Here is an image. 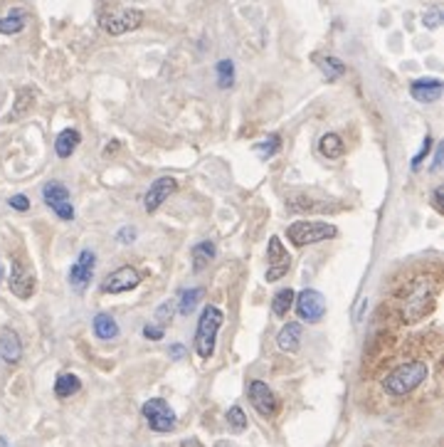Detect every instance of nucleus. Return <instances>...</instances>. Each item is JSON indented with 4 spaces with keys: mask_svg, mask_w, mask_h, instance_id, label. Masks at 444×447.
Wrapping results in <instances>:
<instances>
[{
    "mask_svg": "<svg viewBox=\"0 0 444 447\" xmlns=\"http://www.w3.org/2000/svg\"><path fill=\"white\" fill-rule=\"evenodd\" d=\"M439 297V277L420 275L397 295V317L403 324H417L432 312Z\"/></svg>",
    "mask_w": 444,
    "mask_h": 447,
    "instance_id": "obj_1",
    "label": "nucleus"
},
{
    "mask_svg": "<svg viewBox=\"0 0 444 447\" xmlns=\"http://www.w3.org/2000/svg\"><path fill=\"white\" fill-rule=\"evenodd\" d=\"M427 373H430V368H427L425 361L414 359V361H408V364H400L383 378V390L388 395H392V398L410 395L427 381Z\"/></svg>",
    "mask_w": 444,
    "mask_h": 447,
    "instance_id": "obj_2",
    "label": "nucleus"
},
{
    "mask_svg": "<svg viewBox=\"0 0 444 447\" xmlns=\"http://www.w3.org/2000/svg\"><path fill=\"white\" fill-rule=\"evenodd\" d=\"M222 324H225V314L220 312L218 306L207 304L202 309L200 321H198V331H195V351L202 361L213 359L215 344H218V331Z\"/></svg>",
    "mask_w": 444,
    "mask_h": 447,
    "instance_id": "obj_3",
    "label": "nucleus"
},
{
    "mask_svg": "<svg viewBox=\"0 0 444 447\" xmlns=\"http://www.w3.org/2000/svg\"><path fill=\"white\" fill-rule=\"evenodd\" d=\"M338 235L336 225L321 223V220H296L286 228V237L296 248H306V245H316V242L333 240Z\"/></svg>",
    "mask_w": 444,
    "mask_h": 447,
    "instance_id": "obj_4",
    "label": "nucleus"
},
{
    "mask_svg": "<svg viewBox=\"0 0 444 447\" xmlns=\"http://www.w3.org/2000/svg\"><path fill=\"white\" fill-rule=\"evenodd\" d=\"M141 23H143V12L136 10V8H116V10L104 12L99 18L101 30L109 32V35H124V32L141 28Z\"/></svg>",
    "mask_w": 444,
    "mask_h": 447,
    "instance_id": "obj_5",
    "label": "nucleus"
},
{
    "mask_svg": "<svg viewBox=\"0 0 444 447\" xmlns=\"http://www.w3.org/2000/svg\"><path fill=\"white\" fill-rule=\"evenodd\" d=\"M141 413L143 418H146L148 428L154 430V433H171V430H176V410L163 398H148L143 403Z\"/></svg>",
    "mask_w": 444,
    "mask_h": 447,
    "instance_id": "obj_6",
    "label": "nucleus"
},
{
    "mask_svg": "<svg viewBox=\"0 0 444 447\" xmlns=\"http://www.w3.org/2000/svg\"><path fill=\"white\" fill-rule=\"evenodd\" d=\"M42 200H45V206H47L59 220H65V223H72V220H74V206H72L70 190H67L65 183H59V181L45 183Z\"/></svg>",
    "mask_w": 444,
    "mask_h": 447,
    "instance_id": "obj_7",
    "label": "nucleus"
},
{
    "mask_svg": "<svg viewBox=\"0 0 444 447\" xmlns=\"http://www.w3.org/2000/svg\"><path fill=\"white\" fill-rule=\"evenodd\" d=\"M294 309L299 319L306 324H316L324 319L326 314V297L319 289H304L294 297Z\"/></svg>",
    "mask_w": 444,
    "mask_h": 447,
    "instance_id": "obj_8",
    "label": "nucleus"
},
{
    "mask_svg": "<svg viewBox=\"0 0 444 447\" xmlns=\"http://www.w3.org/2000/svg\"><path fill=\"white\" fill-rule=\"evenodd\" d=\"M291 267V255L286 252V248L282 245L277 235L269 237V245H266V282H277L289 272Z\"/></svg>",
    "mask_w": 444,
    "mask_h": 447,
    "instance_id": "obj_9",
    "label": "nucleus"
},
{
    "mask_svg": "<svg viewBox=\"0 0 444 447\" xmlns=\"http://www.w3.org/2000/svg\"><path fill=\"white\" fill-rule=\"evenodd\" d=\"M138 282H141V275H138L136 267L124 265V267H118V270H114L112 275L101 282L99 289L104 295H124V292H131L134 287H138Z\"/></svg>",
    "mask_w": 444,
    "mask_h": 447,
    "instance_id": "obj_10",
    "label": "nucleus"
},
{
    "mask_svg": "<svg viewBox=\"0 0 444 447\" xmlns=\"http://www.w3.org/2000/svg\"><path fill=\"white\" fill-rule=\"evenodd\" d=\"M247 398L252 403L257 413H260L262 418H272L274 413H277L279 403H277V395L272 393V388L266 386L264 381H252L247 386Z\"/></svg>",
    "mask_w": 444,
    "mask_h": 447,
    "instance_id": "obj_11",
    "label": "nucleus"
},
{
    "mask_svg": "<svg viewBox=\"0 0 444 447\" xmlns=\"http://www.w3.org/2000/svg\"><path fill=\"white\" fill-rule=\"evenodd\" d=\"M178 190V181L171 176H160L148 186L146 195H143V210L156 212L163 203L168 200V195H173Z\"/></svg>",
    "mask_w": 444,
    "mask_h": 447,
    "instance_id": "obj_12",
    "label": "nucleus"
},
{
    "mask_svg": "<svg viewBox=\"0 0 444 447\" xmlns=\"http://www.w3.org/2000/svg\"><path fill=\"white\" fill-rule=\"evenodd\" d=\"M94 267H96V255L92 250H82L77 262L70 270V284L74 292H84L87 284L94 279Z\"/></svg>",
    "mask_w": 444,
    "mask_h": 447,
    "instance_id": "obj_13",
    "label": "nucleus"
},
{
    "mask_svg": "<svg viewBox=\"0 0 444 447\" xmlns=\"http://www.w3.org/2000/svg\"><path fill=\"white\" fill-rule=\"evenodd\" d=\"M35 287H37V279L32 275V270L25 262L15 259L10 270V292L15 297H20V299H30V297L35 295Z\"/></svg>",
    "mask_w": 444,
    "mask_h": 447,
    "instance_id": "obj_14",
    "label": "nucleus"
},
{
    "mask_svg": "<svg viewBox=\"0 0 444 447\" xmlns=\"http://www.w3.org/2000/svg\"><path fill=\"white\" fill-rule=\"evenodd\" d=\"M0 359L10 366L20 364V359H23V341H20L18 331L10 329V326L0 331Z\"/></svg>",
    "mask_w": 444,
    "mask_h": 447,
    "instance_id": "obj_15",
    "label": "nucleus"
},
{
    "mask_svg": "<svg viewBox=\"0 0 444 447\" xmlns=\"http://www.w3.org/2000/svg\"><path fill=\"white\" fill-rule=\"evenodd\" d=\"M410 95L420 104H432L442 97V82L439 79H414L410 84Z\"/></svg>",
    "mask_w": 444,
    "mask_h": 447,
    "instance_id": "obj_16",
    "label": "nucleus"
},
{
    "mask_svg": "<svg viewBox=\"0 0 444 447\" xmlns=\"http://www.w3.org/2000/svg\"><path fill=\"white\" fill-rule=\"evenodd\" d=\"M302 334H304L302 321H286L282 326V331L277 334V346L286 353H296L299 346H302Z\"/></svg>",
    "mask_w": 444,
    "mask_h": 447,
    "instance_id": "obj_17",
    "label": "nucleus"
},
{
    "mask_svg": "<svg viewBox=\"0 0 444 447\" xmlns=\"http://www.w3.org/2000/svg\"><path fill=\"white\" fill-rule=\"evenodd\" d=\"M79 143H82V134L77 129L59 131V136L54 139V153H57L59 159H70L72 153L77 151Z\"/></svg>",
    "mask_w": 444,
    "mask_h": 447,
    "instance_id": "obj_18",
    "label": "nucleus"
},
{
    "mask_svg": "<svg viewBox=\"0 0 444 447\" xmlns=\"http://www.w3.org/2000/svg\"><path fill=\"white\" fill-rule=\"evenodd\" d=\"M92 329H94V336H96V339H101V341H112V339H116V336H118L116 319H114L112 314H107V312L96 314L94 321H92Z\"/></svg>",
    "mask_w": 444,
    "mask_h": 447,
    "instance_id": "obj_19",
    "label": "nucleus"
},
{
    "mask_svg": "<svg viewBox=\"0 0 444 447\" xmlns=\"http://www.w3.org/2000/svg\"><path fill=\"white\" fill-rule=\"evenodd\" d=\"M79 390H82V381H79V376H74V373H62V376H57V381H54V395L62 400L77 395Z\"/></svg>",
    "mask_w": 444,
    "mask_h": 447,
    "instance_id": "obj_20",
    "label": "nucleus"
},
{
    "mask_svg": "<svg viewBox=\"0 0 444 447\" xmlns=\"http://www.w3.org/2000/svg\"><path fill=\"white\" fill-rule=\"evenodd\" d=\"M218 250H215V242L202 240L193 248V272H202L207 267V262H213Z\"/></svg>",
    "mask_w": 444,
    "mask_h": 447,
    "instance_id": "obj_21",
    "label": "nucleus"
},
{
    "mask_svg": "<svg viewBox=\"0 0 444 447\" xmlns=\"http://www.w3.org/2000/svg\"><path fill=\"white\" fill-rule=\"evenodd\" d=\"M316 65H319L321 72H324L326 82H336V79H341V77L346 74V65L338 57H331V54L316 57Z\"/></svg>",
    "mask_w": 444,
    "mask_h": 447,
    "instance_id": "obj_22",
    "label": "nucleus"
},
{
    "mask_svg": "<svg viewBox=\"0 0 444 447\" xmlns=\"http://www.w3.org/2000/svg\"><path fill=\"white\" fill-rule=\"evenodd\" d=\"M319 151L324 153L326 159H341L346 153V143L338 134H324L319 141Z\"/></svg>",
    "mask_w": 444,
    "mask_h": 447,
    "instance_id": "obj_23",
    "label": "nucleus"
},
{
    "mask_svg": "<svg viewBox=\"0 0 444 447\" xmlns=\"http://www.w3.org/2000/svg\"><path fill=\"white\" fill-rule=\"evenodd\" d=\"M202 295H205V289L202 287H195V289H185L183 295H180V301L176 304V312L183 314V317H188V314L195 312V306L200 304Z\"/></svg>",
    "mask_w": 444,
    "mask_h": 447,
    "instance_id": "obj_24",
    "label": "nucleus"
},
{
    "mask_svg": "<svg viewBox=\"0 0 444 447\" xmlns=\"http://www.w3.org/2000/svg\"><path fill=\"white\" fill-rule=\"evenodd\" d=\"M294 297H296V292L291 287L279 289L277 295H274V299H272V314H274V317L284 319L286 312L294 306Z\"/></svg>",
    "mask_w": 444,
    "mask_h": 447,
    "instance_id": "obj_25",
    "label": "nucleus"
},
{
    "mask_svg": "<svg viewBox=\"0 0 444 447\" xmlns=\"http://www.w3.org/2000/svg\"><path fill=\"white\" fill-rule=\"evenodd\" d=\"M25 30V12L12 10L6 18H0V35H18Z\"/></svg>",
    "mask_w": 444,
    "mask_h": 447,
    "instance_id": "obj_26",
    "label": "nucleus"
},
{
    "mask_svg": "<svg viewBox=\"0 0 444 447\" xmlns=\"http://www.w3.org/2000/svg\"><path fill=\"white\" fill-rule=\"evenodd\" d=\"M279 148H282V136L279 134H272L266 136L264 141H257L255 143V153L260 156V159H272L274 153H279Z\"/></svg>",
    "mask_w": 444,
    "mask_h": 447,
    "instance_id": "obj_27",
    "label": "nucleus"
},
{
    "mask_svg": "<svg viewBox=\"0 0 444 447\" xmlns=\"http://www.w3.org/2000/svg\"><path fill=\"white\" fill-rule=\"evenodd\" d=\"M32 99H35V92H32V89H28V87L20 89V92H18V101H15V109H12V114H8V121L23 117V114L30 109V104H32Z\"/></svg>",
    "mask_w": 444,
    "mask_h": 447,
    "instance_id": "obj_28",
    "label": "nucleus"
},
{
    "mask_svg": "<svg viewBox=\"0 0 444 447\" xmlns=\"http://www.w3.org/2000/svg\"><path fill=\"white\" fill-rule=\"evenodd\" d=\"M227 428L232 433H244L247 430V415H244V410L240 406H232L227 410Z\"/></svg>",
    "mask_w": 444,
    "mask_h": 447,
    "instance_id": "obj_29",
    "label": "nucleus"
},
{
    "mask_svg": "<svg viewBox=\"0 0 444 447\" xmlns=\"http://www.w3.org/2000/svg\"><path fill=\"white\" fill-rule=\"evenodd\" d=\"M218 84L222 89L235 84V65H232L230 59H220L218 62Z\"/></svg>",
    "mask_w": 444,
    "mask_h": 447,
    "instance_id": "obj_30",
    "label": "nucleus"
},
{
    "mask_svg": "<svg viewBox=\"0 0 444 447\" xmlns=\"http://www.w3.org/2000/svg\"><path fill=\"white\" fill-rule=\"evenodd\" d=\"M173 317H176V301L173 299L163 301V304L156 309V321H158V326H168V324L173 321Z\"/></svg>",
    "mask_w": 444,
    "mask_h": 447,
    "instance_id": "obj_31",
    "label": "nucleus"
},
{
    "mask_svg": "<svg viewBox=\"0 0 444 447\" xmlns=\"http://www.w3.org/2000/svg\"><path fill=\"white\" fill-rule=\"evenodd\" d=\"M422 25H425L427 30H437L439 25H442V8H430V10L422 15Z\"/></svg>",
    "mask_w": 444,
    "mask_h": 447,
    "instance_id": "obj_32",
    "label": "nucleus"
},
{
    "mask_svg": "<svg viewBox=\"0 0 444 447\" xmlns=\"http://www.w3.org/2000/svg\"><path fill=\"white\" fill-rule=\"evenodd\" d=\"M430 151H432V136L427 134L425 136V143H422V148L417 151V156L412 159V171H420V166H422V161L430 156Z\"/></svg>",
    "mask_w": 444,
    "mask_h": 447,
    "instance_id": "obj_33",
    "label": "nucleus"
},
{
    "mask_svg": "<svg viewBox=\"0 0 444 447\" xmlns=\"http://www.w3.org/2000/svg\"><path fill=\"white\" fill-rule=\"evenodd\" d=\"M10 208H12V210H18V212L30 210V198H28V195H23V193L12 195V198H10Z\"/></svg>",
    "mask_w": 444,
    "mask_h": 447,
    "instance_id": "obj_34",
    "label": "nucleus"
},
{
    "mask_svg": "<svg viewBox=\"0 0 444 447\" xmlns=\"http://www.w3.org/2000/svg\"><path fill=\"white\" fill-rule=\"evenodd\" d=\"M143 336H146V339H151V341H160V339H163V326L146 324V326H143Z\"/></svg>",
    "mask_w": 444,
    "mask_h": 447,
    "instance_id": "obj_35",
    "label": "nucleus"
},
{
    "mask_svg": "<svg viewBox=\"0 0 444 447\" xmlns=\"http://www.w3.org/2000/svg\"><path fill=\"white\" fill-rule=\"evenodd\" d=\"M116 240L121 242V245H131V242L136 240V230H134V228H121L116 232Z\"/></svg>",
    "mask_w": 444,
    "mask_h": 447,
    "instance_id": "obj_36",
    "label": "nucleus"
},
{
    "mask_svg": "<svg viewBox=\"0 0 444 447\" xmlns=\"http://www.w3.org/2000/svg\"><path fill=\"white\" fill-rule=\"evenodd\" d=\"M185 346L183 344H171V346H168V356H171L173 361H180V359H185Z\"/></svg>",
    "mask_w": 444,
    "mask_h": 447,
    "instance_id": "obj_37",
    "label": "nucleus"
},
{
    "mask_svg": "<svg viewBox=\"0 0 444 447\" xmlns=\"http://www.w3.org/2000/svg\"><path fill=\"white\" fill-rule=\"evenodd\" d=\"M442 195H444V188H442V186H437V188H434V193H432V206H434V210H437V212H442Z\"/></svg>",
    "mask_w": 444,
    "mask_h": 447,
    "instance_id": "obj_38",
    "label": "nucleus"
},
{
    "mask_svg": "<svg viewBox=\"0 0 444 447\" xmlns=\"http://www.w3.org/2000/svg\"><path fill=\"white\" fill-rule=\"evenodd\" d=\"M442 161H444V143H439L437 153H434V161H432V171H439V168H442Z\"/></svg>",
    "mask_w": 444,
    "mask_h": 447,
    "instance_id": "obj_39",
    "label": "nucleus"
},
{
    "mask_svg": "<svg viewBox=\"0 0 444 447\" xmlns=\"http://www.w3.org/2000/svg\"><path fill=\"white\" fill-rule=\"evenodd\" d=\"M118 148V141H112V143H107V148H104V156H109V153H114Z\"/></svg>",
    "mask_w": 444,
    "mask_h": 447,
    "instance_id": "obj_40",
    "label": "nucleus"
},
{
    "mask_svg": "<svg viewBox=\"0 0 444 447\" xmlns=\"http://www.w3.org/2000/svg\"><path fill=\"white\" fill-rule=\"evenodd\" d=\"M215 447H232V445H230V442H218Z\"/></svg>",
    "mask_w": 444,
    "mask_h": 447,
    "instance_id": "obj_41",
    "label": "nucleus"
},
{
    "mask_svg": "<svg viewBox=\"0 0 444 447\" xmlns=\"http://www.w3.org/2000/svg\"><path fill=\"white\" fill-rule=\"evenodd\" d=\"M3 277H6V270H3V265H0V282H3Z\"/></svg>",
    "mask_w": 444,
    "mask_h": 447,
    "instance_id": "obj_42",
    "label": "nucleus"
}]
</instances>
